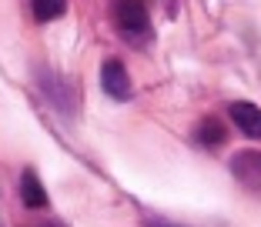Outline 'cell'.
I'll return each mask as SVG.
<instances>
[{"label": "cell", "mask_w": 261, "mask_h": 227, "mask_svg": "<svg viewBox=\"0 0 261 227\" xmlns=\"http://www.w3.org/2000/svg\"><path fill=\"white\" fill-rule=\"evenodd\" d=\"M231 174L245 190L261 197V151H241L231 157Z\"/></svg>", "instance_id": "cell-2"}, {"label": "cell", "mask_w": 261, "mask_h": 227, "mask_svg": "<svg viewBox=\"0 0 261 227\" xmlns=\"http://www.w3.org/2000/svg\"><path fill=\"white\" fill-rule=\"evenodd\" d=\"M40 87H44L47 100H50V104H54L57 110H64V114H70V110H74V100H70L67 83H64L57 74H50V70H40Z\"/></svg>", "instance_id": "cell-5"}, {"label": "cell", "mask_w": 261, "mask_h": 227, "mask_svg": "<svg viewBox=\"0 0 261 227\" xmlns=\"http://www.w3.org/2000/svg\"><path fill=\"white\" fill-rule=\"evenodd\" d=\"M20 201L31 207V211L47 207V190H44V184H40V177L34 174V171H23V177H20Z\"/></svg>", "instance_id": "cell-6"}, {"label": "cell", "mask_w": 261, "mask_h": 227, "mask_svg": "<svg viewBox=\"0 0 261 227\" xmlns=\"http://www.w3.org/2000/svg\"><path fill=\"white\" fill-rule=\"evenodd\" d=\"M144 227H181V224H168V220H144Z\"/></svg>", "instance_id": "cell-9"}, {"label": "cell", "mask_w": 261, "mask_h": 227, "mask_svg": "<svg viewBox=\"0 0 261 227\" xmlns=\"http://www.w3.org/2000/svg\"><path fill=\"white\" fill-rule=\"evenodd\" d=\"M100 87H104V94L114 100H127L130 97V77L127 70H124L121 61H108L104 67H100Z\"/></svg>", "instance_id": "cell-3"}, {"label": "cell", "mask_w": 261, "mask_h": 227, "mask_svg": "<svg viewBox=\"0 0 261 227\" xmlns=\"http://www.w3.org/2000/svg\"><path fill=\"white\" fill-rule=\"evenodd\" d=\"M198 140H201V144H207V147L224 144V124L215 121V117H207V121L198 127Z\"/></svg>", "instance_id": "cell-8"}, {"label": "cell", "mask_w": 261, "mask_h": 227, "mask_svg": "<svg viewBox=\"0 0 261 227\" xmlns=\"http://www.w3.org/2000/svg\"><path fill=\"white\" fill-rule=\"evenodd\" d=\"M114 27L121 31V37L127 40L130 47H144L151 34V20H147V10L141 0H121L114 7Z\"/></svg>", "instance_id": "cell-1"}, {"label": "cell", "mask_w": 261, "mask_h": 227, "mask_svg": "<svg viewBox=\"0 0 261 227\" xmlns=\"http://www.w3.org/2000/svg\"><path fill=\"white\" fill-rule=\"evenodd\" d=\"M228 114H231V121L241 127V134H248V137H254V140H261V107L248 104V100H234Z\"/></svg>", "instance_id": "cell-4"}, {"label": "cell", "mask_w": 261, "mask_h": 227, "mask_svg": "<svg viewBox=\"0 0 261 227\" xmlns=\"http://www.w3.org/2000/svg\"><path fill=\"white\" fill-rule=\"evenodd\" d=\"M31 7H34V17L47 23V20H57L67 10V0H31Z\"/></svg>", "instance_id": "cell-7"}]
</instances>
